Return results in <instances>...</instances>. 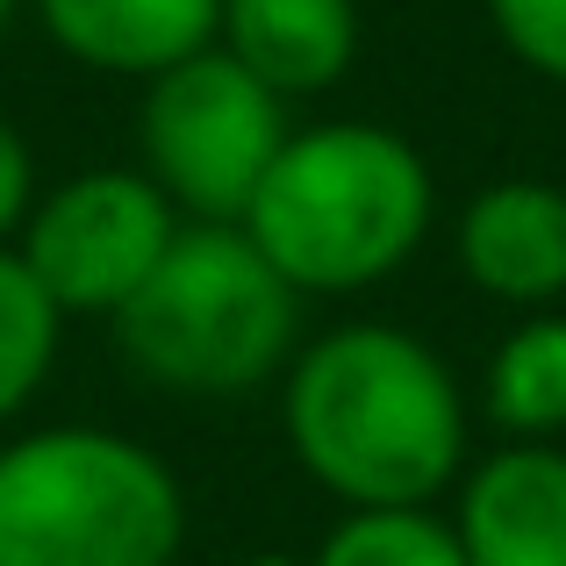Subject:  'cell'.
Masks as SVG:
<instances>
[{"mask_svg": "<svg viewBox=\"0 0 566 566\" xmlns=\"http://www.w3.org/2000/svg\"><path fill=\"white\" fill-rule=\"evenodd\" d=\"M251 566H294V559H287V553H259Z\"/></svg>", "mask_w": 566, "mask_h": 566, "instance_id": "e0dca14e", "label": "cell"}, {"mask_svg": "<svg viewBox=\"0 0 566 566\" xmlns=\"http://www.w3.org/2000/svg\"><path fill=\"white\" fill-rule=\"evenodd\" d=\"M481 401L516 444H538L566 430V316L538 308L495 345L481 380Z\"/></svg>", "mask_w": 566, "mask_h": 566, "instance_id": "8fae6325", "label": "cell"}, {"mask_svg": "<svg viewBox=\"0 0 566 566\" xmlns=\"http://www.w3.org/2000/svg\"><path fill=\"white\" fill-rule=\"evenodd\" d=\"M302 294L273 273L244 222H180L172 251L115 308V345L172 395H251L294 359Z\"/></svg>", "mask_w": 566, "mask_h": 566, "instance_id": "3957f363", "label": "cell"}, {"mask_svg": "<svg viewBox=\"0 0 566 566\" xmlns=\"http://www.w3.org/2000/svg\"><path fill=\"white\" fill-rule=\"evenodd\" d=\"M459 273L510 308H553L566 294V187L495 180L459 216Z\"/></svg>", "mask_w": 566, "mask_h": 566, "instance_id": "ba28073f", "label": "cell"}, {"mask_svg": "<svg viewBox=\"0 0 566 566\" xmlns=\"http://www.w3.org/2000/svg\"><path fill=\"white\" fill-rule=\"evenodd\" d=\"M36 29L86 72L158 80L216 43L222 0H22Z\"/></svg>", "mask_w": 566, "mask_h": 566, "instance_id": "9c48e42d", "label": "cell"}, {"mask_svg": "<svg viewBox=\"0 0 566 566\" xmlns=\"http://www.w3.org/2000/svg\"><path fill=\"white\" fill-rule=\"evenodd\" d=\"M438 216V180L401 129L316 123L287 129L244 208V237L294 294H359L416 259Z\"/></svg>", "mask_w": 566, "mask_h": 566, "instance_id": "7a4b0ae2", "label": "cell"}, {"mask_svg": "<svg viewBox=\"0 0 566 566\" xmlns=\"http://www.w3.org/2000/svg\"><path fill=\"white\" fill-rule=\"evenodd\" d=\"M180 237V208L151 172L94 166L51 187L22 222V265L65 316H115Z\"/></svg>", "mask_w": 566, "mask_h": 566, "instance_id": "8992f818", "label": "cell"}, {"mask_svg": "<svg viewBox=\"0 0 566 566\" xmlns=\"http://www.w3.org/2000/svg\"><path fill=\"white\" fill-rule=\"evenodd\" d=\"M287 144V101L251 80L222 43L158 72L144 94V172L193 222H244Z\"/></svg>", "mask_w": 566, "mask_h": 566, "instance_id": "5b68a950", "label": "cell"}, {"mask_svg": "<svg viewBox=\"0 0 566 566\" xmlns=\"http://www.w3.org/2000/svg\"><path fill=\"white\" fill-rule=\"evenodd\" d=\"M14 14H22V0H0V29H8V22H14Z\"/></svg>", "mask_w": 566, "mask_h": 566, "instance_id": "2e32d148", "label": "cell"}, {"mask_svg": "<svg viewBox=\"0 0 566 566\" xmlns=\"http://www.w3.org/2000/svg\"><path fill=\"white\" fill-rule=\"evenodd\" d=\"M187 488L151 444L57 423L0 444V566H172Z\"/></svg>", "mask_w": 566, "mask_h": 566, "instance_id": "277c9868", "label": "cell"}, {"mask_svg": "<svg viewBox=\"0 0 566 566\" xmlns=\"http://www.w3.org/2000/svg\"><path fill=\"white\" fill-rule=\"evenodd\" d=\"M57 331H65V308L36 287L22 251L0 244V423L22 416L29 395L43 387V374L57 359Z\"/></svg>", "mask_w": 566, "mask_h": 566, "instance_id": "7c38bea8", "label": "cell"}, {"mask_svg": "<svg viewBox=\"0 0 566 566\" xmlns=\"http://www.w3.org/2000/svg\"><path fill=\"white\" fill-rule=\"evenodd\" d=\"M488 22L516 65L566 86V0H488Z\"/></svg>", "mask_w": 566, "mask_h": 566, "instance_id": "5bb4252c", "label": "cell"}, {"mask_svg": "<svg viewBox=\"0 0 566 566\" xmlns=\"http://www.w3.org/2000/svg\"><path fill=\"white\" fill-rule=\"evenodd\" d=\"M287 444L345 510H430L467 467V395L423 337L345 323L287 366Z\"/></svg>", "mask_w": 566, "mask_h": 566, "instance_id": "6da1fadb", "label": "cell"}, {"mask_svg": "<svg viewBox=\"0 0 566 566\" xmlns=\"http://www.w3.org/2000/svg\"><path fill=\"white\" fill-rule=\"evenodd\" d=\"M216 43L280 101L331 94L359 57V0H222Z\"/></svg>", "mask_w": 566, "mask_h": 566, "instance_id": "30bf717a", "label": "cell"}, {"mask_svg": "<svg viewBox=\"0 0 566 566\" xmlns=\"http://www.w3.org/2000/svg\"><path fill=\"white\" fill-rule=\"evenodd\" d=\"M29 208H36V158H29L22 129L0 115V244L29 222Z\"/></svg>", "mask_w": 566, "mask_h": 566, "instance_id": "9a60e30c", "label": "cell"}, {"mask_svg": "<svg viewBox=\"0 0 566 566\" xmlns=\"http://www.w3.org/2000/svg\"><path fill=\"white\" fill-rule=\"evenodd\" d=\"M459 553L467 566H566V452L502 444L459 488Z\"/></svg>", "mask_w": 566, "mask_h": 566, "instance_id": "52a82bcc", "label": "cell"}, {"mask_svg": "<svg viewBox=\"0 0 566 566\" xmlns=\"http://www.w3.org/2000/svg\"><path fill=\"white\" fill-rule=\"evenodd\" d=\"M308 566H467V553L430 510H345Z\"/></svg>", "mask_w": 566, "mask_h": 566, "instance_id": "4fadbf2b", "label": "cell"}]
</instances>
